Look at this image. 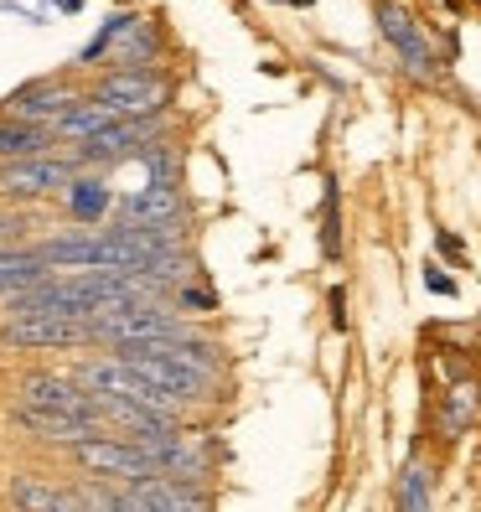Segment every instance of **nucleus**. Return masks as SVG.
<instances>
[{"instance_id":"obj_1","label":"nucleus","mask_w":481,"mask_h":512,"mask_svg":"<svg viewBox=\"0 0 481 512\" xmlns=\"http://www.w3.org/2000/svg\"><path fill=\"white\" fill-rule=\"evenodd\" d=\"M94 342H145V337H192V326L161 300H104L88 311Z\"/></svg>"},{"instance_id":"obj_2","label":"nucleus","mask_w":481,"mask_h":512,"mask_svg":"<svg viewBox=\"0 0 481 512\" xmlns=\"http://www.w3.org/2000/svg\"><path fill=\"white\" fill-rule=\"evenodd\" d=\"M94 104L109 119H140V114H161L166 109V83L150 68H114L94 83Z\"/></svg>"},{"instance_id":"obj_3","label":"nucleus","mask_w":481,"mask_h":512,"mask_svg":"<svg viewBox=\"0 0 481 512\" xmlns=\"http://www.w3.org/2000/svg\"><path fill=\"white\" fill-rule=\"evenodd\" d=\"M73 456H78V466L99 471V476H114V481H125V487H130V481H145V476H161V461H156V456H145L135 440L114 435V430L78 440Z\"/></svg>"},{"instance_id":"obj_4","label":"nucleus","mask_w":481,"mask_h":512,"mask_svg":"<svg viewBox=\"0 0 481 512\" xmlns=\"http://www.w3.org/2000/svg\"><path fill=\"white\" fill-rule=\"evenodd\" d=\"M114 357L119 363H130L135 373H145L156 388H166L171 399H182V404H202L207 399V388H213V378H202L182 363H171V357H156V352H145L140 342H114Z\"/></svg>"},{"instance_id":"obj_5","label":"nucleus","mask_w":481,"mask_h":512,"mask_svg":"<svg viewBox=\"0 0 481 512\" xmlns=\"http://www.w3.org/2000/svg\"><path fill=\"white\" fill-rule=\"evenodd\" d=\"M6 347H78L94 342L88 337V316H68V311H37V316H11L0 326Z\"/></svg>"},{"instance_id":"obj_6","label":"nucleus","mask_w":481,"mask_h":512,"mask_svg":"<svg viewBox=\"0 0 481 512\" xmlns=\"http://www.w3.org/2000/svg\"><path fill=\"white\" fill-rule=\"evenodd\" d=\"M150 135H156V114H140V119H104L94 135L78 140L73 166H109V161H119V156H130V150H140Z\"/></svg>"},{"instance_id":"obj_7","label":"nucleus","mask_w":481,"mask_h":512,"mask_svg":"<svg viewBox=\"0 0 481 512\" xmlns=\"http://www.w3.org/2000/svg\"><path fill=\"white\" fill-rule=\"evenodd\" d=\"M73 182V161H57V156H21L0 166V197H52Z\"/></svg>"},{"instance_id":"obj_8","label":"nucleus","mask_w":481,"mask_h":512,"mask_svg":"<svg viewBox=\"0 0 481 512\" xmlns=\"http://www.w3.org/2000/svg\"><path fill=\"white\" fill-rule=\"evenodd\" d=\"M11 419L26 430V435H37V440H57V445H78L88 435H104L109 425L104 419H88V414H63V409H47V404H16Z\"/></svg>"},{"instance_id":"obj_9","label":"nucleus","mask_w":481,"mask_h":512,"mask_svg":"<svg viewBox=\"0 0 481 512\" xmlns=\"http://www.w3.org/2000/svg\"><path fill=\"white\" fill-rule=\"evenodd\" d=\"M373 21H378V32L394 42V52L404 57V68H409L414 78H435V52H430L425 32H419V21H414L409 11H399V6H378Z\"/></svg>"},{"instance_id":"obj_10","label":"nucleus","mask_w":481,"mask_h":512,"mask_svg":"<svg viewBox=\"0 0 481 512\" xmlns=\"http://www.w3.org/2000/svg\"><path fill=\"white\" fill-rule=\"evenodd\" d=\"M21 399H26V404L63 409V414H88V419H104V404H99V394H88V383H78V378L32 373V378L21 383Z\"/></svg>"},{"instance_id":"obj_11","label":"nucleus","mask_w":481,"mask_h":512,"mask_svg":"<svg viewBox=\"0 0 481 512\" xmlns=\"http://www.w3.org/2000/svg\"><path fill=\"white\" fill-rule=\"evenodd\" d=\"M207 497L197 487H176V476H145L130 481V492H114L119 512H145V507H202Z\"/></svg>"},{"instance_id":"obj_12","label":"nucleus","mask_w":481,"mask_h":512,"mask_svg":"<svg viewBox=\"0 0 481 512\" xmlns=\"http://www.w3.org/2000/svg\"><path fill=\"white\" fill-rule=\"evenodd\" d=\"M78 94L68 88V78H42V83H26L21 94L6 99V114H21V119H37V125H52L63 109H73Z\"/></svg>"},{"instance_id":"obj_13","label":"nucleus","mask_w":481,"mask_h":512,"mask_svg":"<svg viewBox=\"0 0 481 512\" xmlns=\"http://www.w3.org/2000/svg\"><path fill=\"white\" fill-rule=\"evenodd\" d=\"M52 150V130L21 114H0V161H21V156H42Z\"/></svg>"},{"instance_id":"obj_14","label":"nucleus","mask_w":481,"mask_h":512,"mask_svg":"<svg viewBox=\"0 0 481 512\" xmlns=\"http://www.w3.org/2000/svg\"><path fill=\"white\" fill-rule=\"evenodd\" d=\"M476 414H481V388H476V383H456V388L445 394V409H440V430H445V440L466 435V430L476 425Z\"/></svg>"},{"instance_id":"obj_15","label":"nucleus","mask_w":481,"mask_h":512,"mask_svg":"<svg viewBox=\"0 0 481 512\" xmlns=\"http://www.w3.org/2000/svg\"><path fill=\"white\" fill-rule=\"evenodd\" d=\"M11 502H16V507H52V512H73V507H83V492H57V487H47V481L16 476V481H11Z\"/></svg>"},{"instance_id":"obj_16","label":"nucleus","mask_w":481,"mask_h":512,"mask_svg":"<svg viewBox=\"0 0 481 512\" xmlns=\"http://www.w3.org/2000/svg\"><path fill=\"white\" fill-rule=\"evenodd\" d=\"M63 192H68V213L83 218V223H99V218L109 213V187L94 182V176H73Z\"/></svg>"},{"instance_id":"obj_17","label":"nucleus","mask_w":481,"mask_h":512,"mask_svg":"<svg viewBox=\"0 0 481 512\" xmlns=\"http://www.w3.org/2000/svg\"><path fill=\"white\" fill-rule=\"evenodd\" d=\"M161 57V42H156V32H150L145 21H135L125 37H119V52H114V68H150Z\"/></svg>"},{"instance_id":"obj_18","label":"nucleus","mask_w":481,"mask_h":512,"mask_svg":"<svg viewBox=\"0 0 481 512\" xmlns=\"http://www.w3.org/2000/svg\"><path fill=\"white\" fill-rule=\"evenodd\" d=\"M104 119H109V114H104L94 99H88V104H73V109H63V114H57L47 130H52V140H57V135H63V140H83V135H94V130L104 125Z\"/></svg>"},{"instance_id":"obj_19","label":"nucleus","mask_w":481,"mask_h":512,"mask_svg":"<svg viewBox=\"0 0 481 512\" xmlns=\"http://www.w3.org/2000/svg\"><path fill=\"white\" fill-rule=\"evenodd\" d=\"M321 254L337 259L342 254V207H337V182H326V202H321Z\"/></svg>"},{"instance_id":"obj_20","label":"nucleus","mask_w":481,"mask_h":512,"mask_svg":"<svg viewBox=\"0 0 481 512\" xmlns=\"http://www.w3.org/2000/svg\"><path fill=\"white\" fill-rule=\"evenodd\" d=\"M399 507H409V512H419V507H430V471L425 466H404V476H399Z\"/></svg>"},{"instance_id":"obj_21","label":"nucleus","mask_w":481,"mask_h":512,"mask_svg":"<svg viewBox=\"0 0 481 512\" xmlns=\"http://www.w3.org/2000/svg\"><path fill=\"white\" fill-rule=\"evenodd\" d=\"M135 21H140V16H109V21H104V32H99L94 42H88V47H83V63H94V57H104V52H109V47H114L119 37H125V32H130V26H135Z\"/></svg>"},{"instance_id":"obj_22","label":"nucleus","mask_w":481,"mask_h":512,"mask_svg":"<svg viewBox=\"0 0 481 512\" xmlns=\"http://www.w3.org/2000/svg\"><path fill=\"white\" fill-rule=\"evenodd\" d=\"M176 300H182V306H192V311H202V316H207V311H218V295L207 290V285H192V280H187V285H176Z\"/></svg>"},{"instance_id":"obj_23","label":"nucleus","mask_w":481,"mask_h":512,"mask_svg":"<svg viewBox=\"0 0 481 512\" xmlns=\"http://www.w3.org/2000/svg\"><path fill=\"white\" fill-rule=\"evenodd\" d=\"M16 238H26V223L21 218H0V249H11Z\"/></svg>"},{"instance_id":"obj_24","label":"nucleus","mask_w":481,"mask_h":512,"mask_svg":"<svg viewBox=\"0 0 481 512\" xmlns=\"http://www.w3.org/2000/svg\"><path fill=\"white\" fill-rule=\"evenodd\" d=\"M425 285H430L435 295H456V280H450V275H440V269H425Z\"/></svg>"},{"instance_id":"obj_25","label":"nucleus","mask_w":481,"mask_h":512,"mask_svg":"<svg viewBox=\"0 0 481 512\" xmlns=\"http://www.w3.org/2000/svg\"><path fill=\"white\" fill-rule=\"evenodd\" d=\"M435 244H440V254H450V259H461V254H466V244H461V238H456V233H440V238H435Z\"/></svg>"},{"instance_id":"obj_26","label":"nucleus","mask_w":481,"mask_h":512,"mask_svg":"<svg viewBox=\"0 0 481 512\" xmlns=\"http://www.w3.org/2000/svg\"><path fill=\"white\" fill-rule=\"evenodd\" d=\"M332 321L347 326V295H342V290H332Z\"/></svg>"},{"instance_id":"obj_27","label":"nucleus","mask_w":481,"mask_h":512,"mask_svg":"<svg viewBox=\"0 0 481 512\" xmlns=\"http://www.w3.org/2000/svg\"><path fill=\"white\" fill-rule=\"evenodd\" d=\"M57 6H63V11H78V6H83V0H57Z\"/></svg>"}]
</instances>
